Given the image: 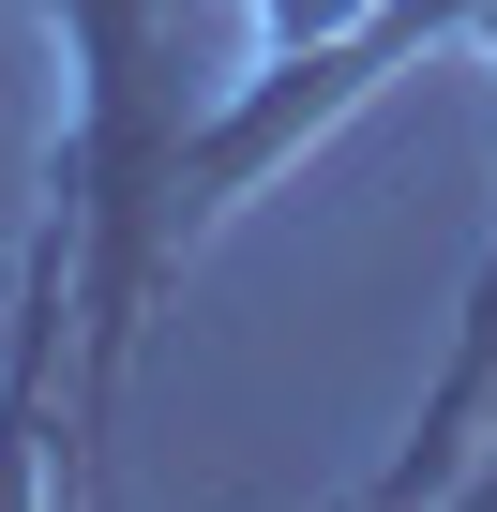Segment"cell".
Instances as JSON below:
<instances>
[{
	"label": "cell",
	"instance_id": "1",
	"mask_svg": "<svg viewBox=\"0 0 497 512\" xmlns=\"http://www.w3.org/2000/svg\"><path fill=\"white\" fill-rule=\"evenodd\" d=\"M76 46V121L46 151L61 211H76V437L61 482L76 512H106V422H121V362L136 317L181 256V151L211 121V91H181V0H46Z\"/></svg>",
	"mask_w": 497,
	"mask_h": 512
},
{
	"label": "cell",
	"instance_id": "2",
	"mask_svg": "<svg viewBox=\"0 0 497 512\" xmlns=\"http://www.w3.org/2000/svg\"><path fill=\"white\" fill-rule=\"evenodd\" d=\"M257 16V61H302V46H332V31H362L377 0H241Z\"/></svg>",
	"mask_w": 497,
	"mask_h": 512
},
{
	"label": "cell",
	"instance_id": "3",
	"mask_svg": "<svg viewBox=\"0 0 497 512\" xmlns=\"http://www.w3.org/2000/svg\"><path fill=\"white\" fill-rule=\"evenodd\" d=\"M407 512H497V467H452V482H422Z\"/></svg>",
	"mask_w": 497,
	"mask_h": 512
}]
</instances>
